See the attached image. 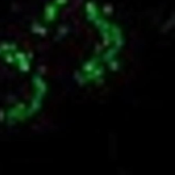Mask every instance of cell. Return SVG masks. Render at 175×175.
Masks as SVG:
<instances>
[{"mask_svg": "<svg viewBox=\"0 0 175 175\" xmlns=\"http://www.w3.org/2000/svg\"><path fill=\"white\" fill-rule=\"evenodd\" d=\"M49 76L30 44L0 38V126H23L42 113Z\"/></svg>", "mask_w": 175, "mask_h": 175, "instance_id": "cell-2", "label": "cell"}, {"mask_svg": "<svg viewBox=\"0 0 175 175\" xmlns=\"http://www.w3.org/2000/svg\"><path fill=\"white\" fill-rule=\"evenodd\" d=\"M29 34V44L49 75L79 88L102 87L124 64L126 31L105 0H44Z\"/></svg>", "mask_w": 175, "mask_h": 175, "instance_id": "cell-1", "label": "cell"}]
</instances>
